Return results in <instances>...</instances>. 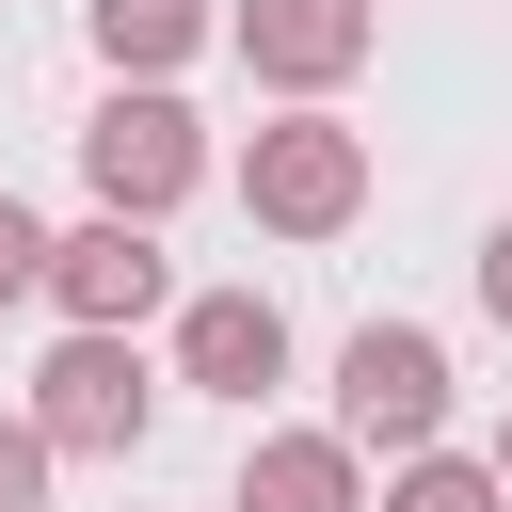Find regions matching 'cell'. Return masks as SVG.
Segmentation results:
<instances>
[{"label": "cell", "mask_w": 512, "mask_h": 512, "mask_svg": "<svg viewBox=\"0 0 512 512\" xmlns=\"http://www.w3.org/2000/svg\"><path fill=\"white\" fill-rule=\"evenodd\" d=\"M80 192H96L112 224H176V208L208 192V112H192L176 80H112V96L80 112Z\"/></svg>", "instance_id": "1"}, {"label": "cell", "mask_w": 512, "mask_h": 512, "mask_svg": "<svg viewBox=\"0 0 512 512\" xmlns=\"http://www.w3.org/2000/svg\"><path fill=\"white\" fill-rule=\"evenodd\" d=\"M448 336L432 320H352L336 336V432L352 448H384V464H416V448H448Z\"/></svg>", "instance_id": "2"}, {"label": "cell", "mask_w": 512, "mask_h": 512, "mask_svg": "<svg viewBox=\"0 0 512 512\" xmlns=\"http://www.w3.org/2000/svg\"><path fill=\"white\" fill-rule=\"evenodd\" d=\"M16 416L48 432V464H128L160 432V368H144V336H48V368H32Z\"/></svg>", "instance_id": "3"}, {"label": "cell", "mask_w": 512, "mask_h": 512, "mask_svg": "<svg viewBox=\"0 0 512 512\" xmlns=\"http://www.w3.org/2000/svg\"><path fill=\"white\" fill-rule=\"evenodd\" d=\"M240 208H256L272 240H336V224L368 208V128H352V112H272V128L240 144Z\"/></svg>", "instance_id": "4"}, {"label": "cell", "mask_w": 512, "mask_h": 512, "mask_svg": "<svg viewBox=\"0 0 512 512\" xmlns=\"http://www.w3.org/2000/svg\"><path fill=\"white\" fill-rule=\"evenodd\" d=\"M48 304H64V336H144L160 304H176V256H160V224H64L48 240Z\"/></svg>", "instance_id": "5"}, {"label": "cell", "mask_w": 512, "mask_h": 512, "mask_svg": "<svg viewBox=\"0 0 512 512\" xmlns=\"http://www.w3.org/2000/svg\"><path fill=\"white\" fill-rule=\"evenodd\" d=\"M224 32H240V64H256L288 112H320V96H336V80L384 48V0H240Z\"/></svg>", "instance_id": "6"}, {"label": "cell", "mask_w": 512, "mask_h": 512, "mask_svg": "<svg viewBox=\"0 0 512 512\" xmlns=\"http://www.w3.org/2000/svg\"><path fill=\"white\" fill-rule=\"evenodd\" d=\"M176 384H208V400L256 416V400L288 384V304H272V288H192V304H176Z\"/></svg>", "instance_id": "7"}, {"label": "cell", "mask_w": 512, "mask_h": 512, "mask_svg": "<svg viewBox=\"0 0 512 512\" xmlns=\"http://www.w3.org/2000/svg\"><path fill=\"white\" fill-rule=\"evenodd\" d=\"M224 512H368V448L352 432H256Z\"/></svg>", "instance_id": "8"}, {"label": "cell", "mask_w": 512, "mask_h": 512, "mask_svg": "<svg viewBox=\"0 0 512 512\" xmlns=\"http://www.w3.org/2000/svg\"><path fill=\"white\" fill-rule=\"evenodd\" d=\"M80 32H96V64H112V80H176L224 16H208V0H80Z\"/></svg>", "instance_id": "9"}, {"label": "cell", "mask_w": 512, "mask_h": 512, "mask_svg": "<svg viewBox=\"0 0 512 512\" xmlns=\"http://www.w3.org/2000/svg\"><path fill=\"white\" fill-rule=\"evenodd\" d=\"M368 512H512V480L496 464H464V448H416V464H384V496Z\"/></svg>", "instance_id": "10"}, {"label": "cell", "mask_w": 512, "mask_h": 512, "mask_svg": "<svg viewBox=\"0 0 512 512\" xmlns=\"http://www.w3.org/2000/svg\"><path fill=\"white\" fill-rule=\"evenodd\" d=\"M48 480H64V464H48V432H32V416H0V512H48Z\"/></svg>", "instance_id": "11"}, {"label": "cell", "mask_w": 512, "mask_h": 512, "mask_svg": "<svg viewBox=\"0 0 512 512\" xmlns=\"http://www.w3.org/2000/svg\"><path fill=\"white\" fill-rule=\"evenodd\" d=\"M32 288H48V224L0 192V304H32Z\"/></svg>", "instance_id": "12"}, {"label": "cell", "mask_w": 512, "mask_h": 512, "mask_svg": "<svg viewBox=\"0 0 512 512\" xmlns=\"http://www.w3.org/2000/svg\"><path fill=\"white\" fill-rule=\"evenodd\" d=\"M480 320H496V336H512V224H496V240H480Z\"/></svg>", "instance_id": "13"}, {"label": "cell", "mask_w": 512, "mask_h": 512, "mask_svg": "<svg viewBox=\"0 0 512 512\" xmlns=\"http://www.w3.org/2000/svg\"><path fill=\"white\" fill-rule=\"evenodd\" d=\"M496 480H512V432H496Z\"/></svg>", "instance_id": "14"}]
</instances>
